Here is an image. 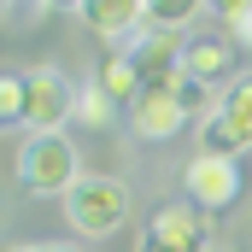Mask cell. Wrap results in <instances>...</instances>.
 Wrapping results in <instances>:
<instances>
[{"mask_svg":"<svg viewBox=\"0 0 252 252\" xmlns=\"http://www.w3.org/2000/svg\"><path fill=\"white\" fill-rule=\"evenodd\" d=\"M76 176H82V158H76V147H70L64 129L24 135V147H18V182H24V193L64 199V193L76 188Z\"/></svg>","mask_w":252,"mask_h":252,"instance_id":"cell-1","label":"cell"},{"mask_svg":"<svg viewBox=\"0 0 252 252\" xmlns=\"http://www.w3.org/2000/svg\"><path fill=\"white\" fill-rule=\"evenodd\" d=\"M64 217L82 241H106L129 223V188L118 176H76V188L64 193Z\"/></svg>","mask_w":252,"mask_h":252,"instance_id":"cell-2","label":"cell"},{"mask_svg":"<svg viewBox=\"0 0 252 252\" xmlns=\"http://www.w3.org/2000/svg\"><path fill=\"white\" fill-rule=\"evenodd\" d=\"M135 252H211V217L188 199H170L147 217V229L135 235Z\"/></svg>","mask_w":252,"mask_h":252,"instance_id":"cell-3","label":"cell"},{"mask_svg":"<svg viewBox=\"0 0 252 252\" xmlns=\"http://www.w3.org/2000/svg\"><path fill=\"white\" fill-rule=\"evenodd\" d=\"M70 118H76V82L64 76L59 64L24 70V129L47 135V129H64Z\"/></svg>","mask_w":252,"mask_h":252,"instance_id":"cell-4","label":"cell"},{"mask_svg":"<svg viewBox=\"0 0 252 252\" xmlns=\"http://www.w3.org/2000/svg\"><path fill=\"white\" fill-rule=\"evenodd\" d=\"M241 188H247L241 158H211V153H193L188 170H182V193H188V205H199L205 217H217V211L241 205Z\"/></svg>","mask_w":252,"mask_h":252,"instance_id":"cell-5","label":"cell"},{"mask_svg":"<svg viewBox=\"0 0 252 252\" xmlns=\"http://www.w3.org/2000/svg\"><path fill=\"white\" fill-rule=\"evenodd\" d=\"M124 59L135 64L141 88H170V82L182 76V35H176V30H141L124 47Z\"/></svg>","mask_w":252,"mask_h":252,"instance_id":"cell-6","label":"cell"},{"mask_svg":"<svg viewBox=\"0 0 252 252\" xmlns=\"http://www.w3.org/2000/svg\"><path fill=\"white\" fill-rule=\"evenodd\" d=\"M235 64H241V41L235 35H193V41H182V70L199 76L205 88H217V82L229 88L241 76Z\"/></svg>","mask_w":252,"mask_h":252,"instance_id":"cell-7","label":"cell"},{"mask_svg":"<svg viewBox=\"0 0 252 252\" xmlns=\"http://www.w3.org/2000/svg\"><path fill=\"white\" fill-rule=\"evenodd\" d=\"M193 118L182 112V100L170 94V88H141V100L129 106V129L141 135V141H176Z\"/></svg>","mask_w":252,"mask_h":252,"instance_id":"cell-8","label":"cell"},{"mask_svg":"<svg viewBox=\"0 0 252 252\" xmlns=\"http://www.w3.org/2000/svg\"><path fill=\"white\" fill-rule=\"evenodd\" d=\"M82 24L100 41H135L141 24H147V0H88L82 6Z\"/></svg>","mask_w":252,"mask_h":252,"instance_id":"cell-9","label":"cell"},{"mask_svg":"<svg viewBox=\"0 0 252 252\" xmlns=\"http://www.w3.org/2000/svg\"><path fill=\"white\" fill-rule=\"evenodd\" d=\"M193 129H199V153H211V158H241V153L252 147V141H247L235 124H229L223 112H211L205 124H193Z\"/></svg>","mask_w":252,"mask_h":252,"instance_id":"cell-10","label":"cell"},{"mask_svg":"<svg viewBox=\"0 0 252 252\" xmlns=\"http://www.w3.org/2000/svg\"><path fill=\"white\" fill-rule=\"evenodd\" d=\"M94 82H100V88L112 94V106H124V112L141 100V76H135V64H129L124 53H118V59H106V70H100Z\"/></svg>","mask_w":252,"mask_h":252,"instance_id":"cell-11","label":"cell"},{"mask_svg":"<svg viewBox=\"0 0 252 252\" xmlns=\"http://www.w3.org/2000/svg\"><path fill=\"white\" fill-rule=\"evenodd\" d=\"M217 112H223V118L252 141V76H235V82L217 94Z\"/></svg>","mask_w":252,"mask_h":252,"instance_id":"cell-12","label":"cell"},{"mask_svg":"<svg viewBox=\"0 0 252 252\" xmlns=\"http://www.w3.org/2000/svg\"><path fill=\"white\" fill-rule=\"evenodd\" d=\"M112 112H118V106H112V94H106L100 82H82V88H76V118H70V124L106 129V124H112Z\"/></svg>","mask_w":252,"mask_h":252,"instance_id":"cell-13","label":"cell"},{"mask_svg":"<svg viewBox=\"0 0 252 252\" xmlns=\"http://www.w3.org/2000/svg\"><path fill=\"white\" fill-rule=\"evenodd\" d=\"M205 0H147V30H188Z\"/></svg>","mask_w":252,"mask_h":252,"instance_id":"cell-14","label":"cell"},{"mask_svg":"<svg viewBox=\"0 0 252 252\" xmlns=\"http://www.w3.org/2000/svg\"><path fill=\"white\" fill-rule=\"evenodd\" d=\"M24 129V70H0V129Z\"/></svg>","mask_w":252,"mask_h":252,"instance_id":"cell-15","label":"cell"},{"mask_svg":"<svg viewBox=\"0 0 252 252\" xmlns=\"http://www.w3.org/2000/svg\"><path fill=\"white\" fill-rule=\"evenodd\" d=\"M205 6H211V12H217V18H223V24H235V18H241V12H247L252 0H205Z\"/></svg>","mask_w":252,"mask_h":252,"instance_id":"cell-16","label":"cell"},{"mask_svg":"<svg viewBox=\"0 0 252 252\" xmlns=\"http://www.w3.org/2000/svg\"><path fill=\"white\" fill-rule=\"evenodd\" d=\"M229 35H235L241 47H252V6H247V12H241V18H235V24H229Z\"/></svg>","mask_w":252,"mask_h":252,"instance_id":"cell-17","label":"cell"},{"mask_svg":"<svg viewBox=\"0 0 252 252\" xmlns=\"http://www.w3.org/2000/svg\"><path fill=\"white\" fill-rule=\"evenodd\" d=\"M35 6H41V12H82L88 0H35Z\"/></svg>","mask_w":252,"mask_h":252,"instance_id":"cell-18","label":"cell"},{"mask_svg":"<svg viewBox=\"0 0 252 252\" xmlns=\"http://www.w3.org/2000/svg\"><path fill=\"white\" fill-rule=\"evenodd\" d=\"M30 252H76V247H64V241H35Z\"/></svg>","mask_w":252,"mask_h":252,"instance_id":"cell-19","label":"cell"},{"mask_svg":"<svg viewBox=\"0 0 252 252\" xmlns=\"http://www.w3.org/2000/svg\"><path fill=\"white\" fill-rule=\"evenodd\" d=\"M211 252H229V247H211Z\"/></svg>","mask_w":252,"mask_h":252,"instance_id":"cell-20","label":"cell"},{"mask_svg":"<svg viewBox=\"0 0 252 252\" xmlns=\"http://www.w3.org/2000/svg\"><path fill=\"white\" fill-rule=\"evenodd\" d=\"M0 6H6V0H0Z\"/></svg>","mask_w":252,"mask_h":252,"instance_id":"cell-21","label":"cell"}]
</instances>
